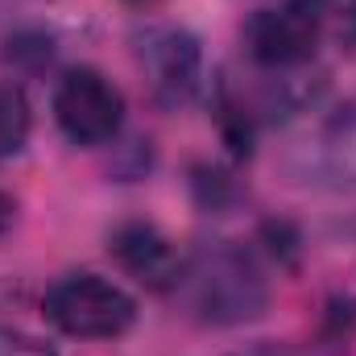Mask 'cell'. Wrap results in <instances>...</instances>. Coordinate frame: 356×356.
Masks as SVG:
<instances>
[{
  "mask_svg": "<svg viewBox=\"0 0 356 356\" xmlns=\"http://www.w3.org/2000/svg\"><path fill=\"white\" fill-rule=\"evenodd\" d=\"M0 356H58L46 340L17 332V327H0Z\"/></svg>",
  "mask_w": 356,
  "mask_h": 356,
  "instance_id": "obj_9",
  "label": "cell"
},
{
  "mask_svg": "<svg viewBox=\"0 0 356 356\" xmlns=\"http://www.w3.org/2000/svg\"><path fill=\"white\" fill-rule=\"evenodd\" d=\"M29 137V99L21 95V88L0 83V162L17 158L25 149Z\"/></svg>",
  "mask_w": 356,
  "mask_h": 356,
  "instance_id": "obj_8",
  "label": "cell"
},
{
  "mask_svg": "<svg viewBox=\"0 0 356 356\" xmlns=\"http://www.w3.org/2000/svg\"><path fill=\"white\" fill-rule=\"evenodd\" d=\"M178 290L199 323L241 327L261 319L269 307V282L261 266L236 245H211L182 269Z\"/></svg>",
  "mask_w": 356,
  "mask_h": 356,
  "instance_id": "obj_1",
  "label": "cell"
},
{
  "mask_svg": "<svg viewBox=\"0 0 356 356\" xmlns=\"http://www.w3.org/2000/svg\"><path fill=\"white\" fill-rule=\"evenodd\" d=\"M108 253L116 257V266L124 273H133L149 290H175L182 282V269H186L178 245L149 220H129V224L112 228Z\"/></svg>",
  "mask_w": 356,
  "mask_h": 356,
  "instance_id": "obj_7",
  "label": "cell"
},
{
  "mask_svg": "<svg viewBox=\"0 0 356 356\" xmlns=\"http://www.w3.org/2000/svg\"><path fill=\"white\" fill-rule=\"evenodd\" d=\"M46 319L75 340H116L133 327L137 302L129 290L99 273H67L46 294Z\"/></svg>",
  "mask_w": 356,
  "mask_h": 356,
  "instance_id": "obj_3",
  "label": "cell"
},
{
  "mask_svg": "<svg viewBox=\"0 0 356 356\" xmlns=\"http://www.w3.org/2000/svg\"><path fill=\"white\" fill-rule=\"evenodd\" d=\"M348 46H356V17H353V25H348Z\"/></svg>",
  "mask_w": 356,
  "mask_h": 356,
  "instance_id": "obj_11",
  "label": "cell"
},
{
  "mask_svg": "<svg viewBox=\"0 0 356 356\" xmlns=\"http://www.w3.org/2000/svg\"><path fill=\"white\" fill-rule=\"evenodd\" d=\"M327 29V0H277L257 8L245 25V54L257 71L311 67Z\"/></svg>",
  "mask_w": 356,
  "mask_h": 356,
  "instance_id": "obj_2",
  "label": "cell"
},
{
  "mask_svg": "<svg viewBox=\"0 0 356 356\" xmlns=\"http://www.w3.org/2000/svg\"><path fill=\"white\" fill-rule=\"evenodd\" d=\"M129 4H158V0H129Z\"/></svg>",
  "mask_w": 356,
  "mask_h": 356,
  "instance_id": "obj_13",
  "label": "cell"
},
{
  "mask_svg": "<svg viewBox=\"0 0 356 356\" xmlns=\"http://www.w3.org/2000/svg\"><path fill=\"white\" fill-rule=\"evenodd\" d=\"M137 63L145 71V83L162 108H182L195 99L203 83V50L199 38L178 25H149L137 38Z\"/></svg>",
  "mask_w": 356,
  "mask_h": 356,
  "instance_id": "obj_5",
  "label": "cell"
},
{
  "mask_svg": "<svg viewBox=\"0 0 356 356\" xmlns=\"http://www.w3.org/2000/svg\"><path fill=\"white\" fill-rule=\"evenodd\" d=\"M298 170L323 186H356V91L340 99L302 141Z\"/></svg>",
  "mask_w": 356,
  "mask_h": 356,
  "instance_id": "obj_6",
  "label": "cell"
},
{
  "mask_svg": "<svg viewBox=\"0 0 356 356\" xmlns=\"http://www.w3.org/2000/svg\"><path fill=\"white\" fill-rule=\"evenodd\" d=\"M344 8H348V17H356V0H340Z\"/></svg>",
  "mask_w": 356,
  "mask_h": 356,
  "instance_id": "obj_12",
  "label": "cell"
},
{
  "mask_svg": "<svg viewBox=\"0 0 356 356\" xmlns=\"http://www.w3.org/2000/svg\"><path fill=\"white\" fill-rule=\"evenodd\" d=\"M54 120L75 145H108L124 124V95L95 67H75L54 88Z\"/></svg>",
  "mask_w": 356,
  "mask_h": 356,
  "instance_id": "obj_4",
  "label": "cell"
},
{
  "mask_svg": "<svg viewBox=\"0 0 356 356\" xmlns=\"http://www.w3.org/2000/svg\"><path fill=\"white\" fill-rule=\"evenodd\" d=\"M13 220H17V199L0 191V232H8V228H13Z\"/></svg>",
  "mask_w": 356,
  "mask_h": 356,
  "instance_id": "obj_10",
  "label": "cell"
}]
</instances>
